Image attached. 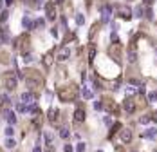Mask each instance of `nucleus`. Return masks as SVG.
I'll return each instance as SVG.
<instances>
[{"label":"nucleus","instance_id":"1","mask_svg":"<svg viewBox=\"0 0 157 152\" xmlns=\"http://www.w3.org/2000/svg\"><path fill=\"white\" fill-rule=\"evenodd\" d=\"M24 78H26V85L29 87L31 91H40L43 87V83H45L42 73L36 71V69H26L24 71Z\"/></svg>","mask_w":157,"mask_h":152},{"label":"nucleus","instance_id":"2","mask_svg":"<svg viewBox=\"0 0 157 152\" xmlns=\"http://www.w3.org/2000/svg\"><path fill=\"white\" fill-rule=\"evenodd\" d=\"M58 98L65 103H71L78 98V85L74 83H67V85H61L58 87Z\"/></svg>","mask_w":157,"mask_h":152},{"label":"nucleus","instance_id":"3","mask_svg":"<svg viewBox=\"0 0 157 152\" xmlns=\"http://www.w3.org/2000/svg\"><path fill=\"white\" fill-rule=\"evenodd\" d=\"M15 49H16L18 53L27 54V53H29V49H31V36H29L27 33L20 35V36L15 40Z\"/></svg>","mask_w":157,"mask_h":152},{"label":"nucleus","instance_id":"4","mask_svg":"<svg viewBox=\"0 0 157 152\" xmlns=\"http://www.w3.org/2000/svg\"><path fill=\"white\" fill-rule=\"evenodd\" d=\"M139 105H145V100H143V98H126L125 103H123L125 111H126L128 114H134V112L137 111Z\"/></svg>","mask_w":157,"mask_h":152},{"label":"nucleus","instance_id":"5","mask_svg":"<svg viewBox=\"0 0 157 152\" xmlns=\"http://www.w3.org/2000/svg\"><path fill=\"white\" fill-rule=\"evenodd\" d=\"M16 83H18V80H16L15 71H7V73H4V87H6L7 91L16 89Z\"/></svg>","mask_w":157,"mask_h":152},{"label":"nucleus","instance_id":"6","mask_svg":"<svg viewBox=\"0 0 157 152\" xmlns=\"http://www.w3.org/2000/svg\"><path fill=\"white\" fill-rule=\"evenodd\" d=\"M121 53H123V46H121L119 42H114V43L108 47V56L114 58L116 62H121Z\"/></svg>","mask_w":157,"mask_h":152},{"label":"nucleus","instance_id":"7","mask_svg":"<svg viewBox=\"0 0 157 152\" xmlns=\"http://www.w3.org/2000/svg\"><path fill=\"white\" fill-rule=\"evenodd\" d=\"M101 101H103L101 107H105V111H108V112H112V114H119V109H118L116 101L112 100V98H103Z\"/></svg>","mask_w":157,"mask_h":152},{"label":"nucleus","instance_id":"8","mask_svg":"<svg viewBox=\"0 0 157 152\" xmlns=\"http://www.w3.org/2000/svg\"><path fill=\"white\" fill-rule=\"evenodd\" d=\"M33 127L34 129H40L42 127V121H43V114H42V111H40V109H34V111H33Z\"/></svg>","mask_w":157,"mask_h":152},{"label":"nucleus","instance_id":"9","mask_svg":"<svg viewBox=\"0 0 157 152\" xmlns=\"http://www.w3.org/2000/svg\"><path fill=\"white\" fill-rule=\"evenodd\" d=\"M85 121V107L78 105V109L74 111V123H83Z\"/></svg>","mask_w":157,"mask_h":152},{"label":"nucleus","instance_id":"10","mask_svg":"<svg viewBox=\"0 0 157 152\" xmlns=\"http://www.w3.org/2000/svg\"><path fill=\"white\" fill-rule=\"evenodd\" d=\"M116 13H118V16H121V18H130V16H132V11H130V7H126V6H118V7H116Z\"/></svg>","mask_w":157,"mask_h":152},{"label":"nucleus","instance_id":"11","mask_svg":"<svg viewBox=\"0 0 157 152\" xmlns=\"http://www.w3.org/2000/svg\"><path fill=\"white\" fill-rule=\"evenodd\" d=\"M45 13H47V18H49V20H54V18H56V6H54V2H47Z\"/></svg>","mask_w":157,"mask_h":152},{"label":"nucleus","instance_id":"12","mask_svg":"<svg viewBox=\"0 0 157 152\" xmlns=\"http://www.w3.org/2000/svg\"><path fill=\"white\" fill-rule=\"evenodd\" d=\"M121 141L123 143H130L132 141V130L130 129H123L121 130Z\"/></svg>","mask_w":157,"mask_h":152},{"label":"nucleus","instance_id":"13","mask_svg":"<svg viewBox=\"0 0 157 152\" xmlns=\"http://www.w3.org/2000/svg\"><path fill=\"white\" fill-rule=\"evenodd\" d=\"M20 100L24 101V103H34L36 96H34V94H31V93H24V94L20 96Z\"/></svg>","mask_w":157,"mask_h":152},{"label":"nucleus","instance_id":"14","mask_svg":"<svg viewBox=\"0 0 157 152\" xmlns=\"http://www.w3.org/2000/svg\"><path fill=\"white\" fill-rule=\"evenodd\" d=\"M69 54H71L69 47H61V49H60V53H58V60H60V62H63V60L69 58Z\"/></svg>","mask_w":157,"mask_h":152},{"label":"nucleus","instance_id":"15","mask_svg":"<svg viewBox=\"0 0 157 152\" xmlns=\"http://www.w3.org/2000/svg\"><path fill=\"white\" fill-rule=\"evenodd\" d=\"M58 114H60V111H58V109H51V111H49V114H47L49 121H51V123H56V121H58Z\"/></svg>","mask_w":157,"mask_h":152},{"label":"nucleus","instance_id":"16","mask_svg":"<svg viewBox=\"0 0 157 152\" xmlns=\"http://www.w3.org/2000/svg\"><path fill=\"white\" fill-rule=\"evenodd\" d=\"M43 65H45L47 69H49L51 65H53V51H49L45 56H43Z\"/></svg>","mask_w":157,"mask_h":152},{"label":"nucleus","instance_id":"17","mask_svg":"<svg viewBox=\"0 0 157 152\" xmlns=\"http://www.w3.org/2000/svg\"><path fill=\"white\" fill-rule=\"evenodd\" d=\"M145 138H150V140L157 141V129H148L146 132H145Z\"/></svg>","mask_w":157,"mask_h":152},{"label":"nucleus","instance_id":"18","mask_svg":"<svg viewBox=\"0 0 157 152\" xmlns=\"http://www.w3.org/2000/svg\"><path fill=\"white\" fill-rule=\"evenodd\" d=\"M94 56H96V46H91L88 47V62H94Z\"/></svg>","mask_w":157,"mask_h":152},{"label":"nucleus","instance_id":"19","mask_svg":"<svg viewBox=\"0 0 157 152\" xmlns=\"http://www.w3.org/2000/svg\"><path fill=\"white\" fill-rule=\"evenodd\" d=\"M0 62H4V63H9V54L6 51L0 49Z\"/></svg>","mask_w":157,"mask_h":152},{"label":"nucleus","instance_id":"20","mask_svg":"<svg viewBox=\"0 0 157 152\" xmlns=\"http://www.w3.org/2000/svg\"><path fill=\"white\" fill-rule=\"evenodd\" d=\"M99 26H101V24H94V26H92L91 33H88V38H94V35H96V33L99 31Z\"/></svg>","mask_w":157,"mask_h":152},{"label":"nucleus","instance_id":"21","mask_svg":"<svg viewBox=\"0 0 157 152\" xmlns=\"http://www.w3.org/2000/svg\"><path fill=\"white\" fill-rule=\"evenodd\" d=\"M6 118H7V121H9L11 125H15V123H16V116H15L13 112H6Z\"/></svg>","mask_w":157,"mask_h":152},{"label":"nucleus","instance_id":"22","mask_svg":"<svg viewBox=\"0 0 157 152\" xmlns=\"http://www.w3.org/2000/svg\"><path fill=\"white\" fill-rule=\"evenodd\" d=\"M118 130H121V123H116L114 127H112V130H110V134H108V138H112V136H114V134L118 132Z\"/></svg>","mask_w":157,"mask_h":152},{"label":"nucleus","instance_id":"23","mask_svg":"<svg viewBox=\"0 0 157 152\" xmlns=\"http://www.w3.org/2000/svg\"><path fill=\"white\" fill-rule=\"evenodd\" d=\"M7 36H9L7 29H2V31H0V43H2V40H7Z\"/></svg>","mask_w":157,"mask_h":152},{"label":"nucleus","instance_id":"24","mask_svg":"<svg viewBox=\"0 0 157 152\" xmlns=\"http://www.w3.org/2000/svg\"><path fill=\"white\" fill-rule=\"evenodd\" d=\"M60 136H61V138H67V136H69V129H65V127L60 129Z\"/></svg>","mask_w":157,"mask_h":152},{"label":"nucleus","instance_id":"25","mask_svg":"<svg viewBox=\"0 0 157 152\" xmlns=\"http://www.w3.org/2000/svg\"><path fill=\"white\" fill-rule=\"evenodd\" d=\"M15 145H16V141H15V140H11V138H9V140L6 141V147H7V148H13Z\"/></svg>","mask_w":157,"mask_h":152},{"label":"nucleus","instance_id":"26","mask_svg":"<svg viewBox=\"0 0 157 152\" xmlns=\"http://www.w3.org/2000/svg\"><path fill=\"white\" fill-rule=\"evenodd\" d=\"M13 134H15V129H13V127H7V129H6V136H9V138H11Z\"/></svg>","mask_w":157,"mask_h":152},{"label":"nucleus","instance_id":"27","mask_svg":"<svg viewBox=\"0 0 157 152\" xmlns=\"http://www.w3.org/2000/svg\"><path fill=\"white\" fill-rule=\"evenodd\" d=\"M76 150H78V152H85V143H80V145L76 147Z\"/></svg>","mask_w":157,"mask_h":152},{"label":"nucleus","instance_id":"28","mask_svg":"<svg viewBox=\"0 0 157 152\" xmlns=\"http://www.w3.org/2000/svg\"><path fill=\"white\" fill-rule=\"evenodd\" d=\"M63 150H65V152H72V147H71V145H65Z\"/></svg>","mask_w":157,"mask_h":152},{"label":"nucleus","instance_id":"29","mask_svg":"<svg viewBox=\"0 0 157 152\" xmlns=\"http://www.w3.org/2000/svg\"><path fill=\"white\" fill-rule=\"evenodd\" d=\"M47 152H54V148H53V145H49V148H47Z\"/></svg>","mask_w":157,"mask_h":152},{"label":"nucleus","instance_id":"30","mask_svg":"<svg viewBox=\"0 0 157 152\" xmlns=\"http://www.w3.org/2000/svg\"><path fill=\"white\" fill-rule=\"evenodd\" d=\"M33 152H42V150H40V147H34V150H33Z\"/></svg>","mask_w":157,"mask_h":152},{"label":"nucleus","instance_id":"31","mask_svg":"<svg viewBox=\"0 0 157 152\" xmlns=\"http://www.w3.org/2000/svg\"><path fill=\"white\" fill-rule=\"evenodd\" d=\"M98 152H101V150H98Z\"/></svg>","mask_w":157,"mask_h":152}]
</instances>
